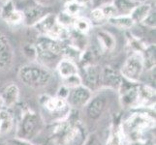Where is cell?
Here are the masks:
<instances>
[{
	"mask_svg": "<svg viewBox=\"0 0 156 145\" xmlns=\"http://www.w3.org/2000/svg\"><path fill=\"white\" fill-rule=\"evenodd\" d=\"M83 9H84V8L80 6V5H79L77 2H73V3L64 7L63 11H65L66 13L71 15L74 18H78V17H80V14L82 13Z\"/></svg>",
	"mask_w": 156,
	"mask_h": 145,
	"instance_id": "31",
	"label": "cell"
},
{
	"mask_svg": "<svg viewBox=\"0 0 156 145\" xmlns=\"http://www.w3.org/2000/svg\"><path fill=\"white\" fill-rule=\"evenodd\" d=\"M93 93L87 87H85L84 85L82 84L78 87L69 90V94L66 101L72 109L80 110L83 109L87 105Z\"/></svg>",
	"mask_w": 156,
	"mask_h": 145,
	"instance_id": "12",
	"label": "cell"
},
{
	"mask_svg": "<svg viewBox=\"0 0 156 145\" xmlns=\"http://www.w3.org/2000/svg\"><path fill=\"white\" fill-rule=\"evenodd\" d=\"M126 137L122 129V120L115 117L112 121L109 135L104 145H124Z\"/></svg>",
	"mask_w": 156,
	"mask_h": 145,
	"instance_id": "18",
	"label": "cell"
},
{
	"mask_svg": "<svg viewBox=\"0 0 156 145\" xmlns=\"http://www.w3.org/2000/svg\"><path fill=\"white\" fill-rule=\"evenodd\" d=\"M18 77L25 86L32 89H42L50 84L53 74L51 69L36 61H31L20 68Z\"/></svg>",
	"mask_w": 156,
	"mask_h": 145,
	"instance_id": "1",
	"label": "cell"
},
{
	"mask_svg": "<svg viewBox=\"0 0 156 145\" xmlns=\"http://www.w3.org/2000/svg\"><path fill=\"white\" fill-rule=\"evenodd\" d=\"M21 12L23 15V24L27 27H33L48 14L52 13L50 7L46 6L45 4L36 2L35 0H32L31 2L26 4Z\"/></svg>",
	"mask_w": 156,
	"mask_h": 145,
	"instance_id": "11",
	"label": "cell"
},
{
	"mask_svg": "<svg viewBox=\"0 0 156 145\" xmlns=\"http://www.w3.org/2000/svg\"><path fill=\"white\" fill-rule=\"evenodd\" d=\"M69 88H67L66 86H64V85H61L60 87L58 88L57 92L55 94V96L59 97V98H62V99H67L68 97V94H69Z\"/></svg>",
	"mask_w": 156,
	"mask_h": 145,
	"instance_id": "38",
	"label": "cell"
},
{
	"mask_svg": "<svg viewBox=\"0 0 156 145\" xmlns=\"http://www.w3.org/2000/svg\"><path fill=\"white\" fill-rule=\"evenodd\" d=\"M114 5L115 9L116 10L117 15L119 16H129L139 2L134 1V0H114L112 2Z\"/></svg>",
	"mask_w": 156,
	"mask_h": 145,
	"instance_id": "25",
	"label": "cell"
},
{
	"mask_svg": "<svg viewBox=\"0 0 156 145\" xmlns=\"http://www.w3.org/2000/svg\"><path fill=\"white\" fill-rule=\"evenodd\" d=\"M114 0H92V8L102 7L104 5L111 4Z\"/></svg>",
	"mask_w": 156,
	"mask_h": 145,
	"instance_id": "39",
	"label": "cell"
},
{
	"mask_svg": "<svg viewBox=\"0 0 156 145\" xmlns=\"http://www.w3.org/2000/svg\"><path fill=\"white\" fill-rule=\"evenodd\" d=\"M115 91L100 89L93 93L92 97L83 107V114L88 122L95 123L99 121L108 110L110 105V94Z\"/></svg>",
	"mask_w": 156,
	"mask_h": 145,
	"instance_id": "6",
	"label": "cell"
},
{
	"mask_svg": "<svg viewBox=\"0 0 156 145\" xmlns=\"http://www.w3.org/2000/svg\"><path fill=\"white\" fill-rule=\"evenodd\" d=\"M0 16H1V7H0Z\"/></svg>",
	"mask_w": 156,
	"mask_h": 145,
	"instance_id": "46",
	"label": "cell"
},
{
	"mask_svg": "<svg viewBox=\"0 0 156 145\" xmlns=\"http://www.w3.org/2000/svg\"><path fill=\"white\" fill-rule=\"evenodd\" d=\"M15 127V118L9 109H0V138L9 136Z\"/></svg>",
	"mask_w": 156,
	"mask_h": 145,
	"instance_id": "20",
	"label": "cell"
},
{
	"mask_svg": "<svg viewBox=\"0 0 156 145\" xmlns=\"http://www.w3.org/2000/svg\"><path fill=\"white\" fill-rule=\"evenodd\" d=\"M32 28L35 29L38 36H45L48 38L62 42L69 39L70 29L64 28L59 24L56 19V15L53 13L48 14Z\"/></svg>",
	"mask_w": 156,
	"mask_h": 145,
	"instance_id": "7",
	"label": "cell"
},
{
	"mask_svg": "<svg viewBox=\"0 0 156 145\" xmlns=\"http://www.w3.org/2000/svg\"><path fill=\"white\" fill-rule=\"evenodd\" d=\"M75 2H77L83 8L92 7V0H75Z\"/></svg>",
	"mask_w": 156,
	"mask_h": 145,
	"instance_id": "40",
	"label": "cell"
},
{
	"mask_svg": "<svg viewBox=\"0 0 156 145\" xmlns=\"http://www.w3.org/2000/svg\"><path fill=\"white\" fill-rule=\"evenodd\" d=\"M92 27L93 26L91 24V21L89 20L88 18L80 16V17L75 19L72 29L83 35H88Z\"/></svg>",
	"mask_w": 156,
	"mask_h": 145,
	"instance_id": "27",
	"label": "cell"
},
{
	"mask_svg": "<svg viewBox=\"0 0 156 145\" xmlns=\"http://www.w3.org/2000/svg\"><path fill=\"white\" fill-rule=\"evenodd\" d=\"M126 36V47L131 53H142L147 45L144 43L141 38L138 36H135L131 32L127 31L125 33Z\"/></svg>",
	"mask_w": 156,
	"mask_h": 145,
	"instance_id": "24",
	"label": "cell"
},
{
	"mask_svg": "<svg viewBox=\"0 0 156 145\" xmlns=\"http://www.w3.org/2000/svg\"><path fill=\"white\" fill-rule=\"evenodd\" d=\"M64 41H57L45 36H38L34 42L36 50V62L45 67L52 69L62 58Z\"/></svg>",
	"mask_w": 156,
	"mask_h": 145,
	"instance_id": "3",
	"label": "cell"
},
{
	"mask_svg": "<svg viewBox=\"0 0 156 145\" xmlns=\"http://www.w3.org/2000/svg\"><path fill=\"white\" fill-rule=\"evenodd\" d=\"M142 24L144 26H146V27L149 28V29L155 30V27H156V14H155L154 10H152L151 12L147 15V17L144 19Z\"/></svg>",
	"mask_w": 156,
	"mask_h": 145,
	"instance_id": "33",
	"label": "cell"
},
{
	"mask_svg": "<svg viewBox=\"0 0 156 145\" xmlns=\"http://www.w3.org/2000/svg\"><path fill=\"white\" fill-rule=\"evenodd\" d=\"M144 69L146 72H152L156 66V55H155V44H148L141 53Z\"/></svg>",
	"mask_w": 156,
	"mask_h": 145,
	"instance_id": "22",
	"label": "cell"
},
{
	"mask_svg": "<svg viewBox=\"0 0 156 145\" xmlns=\"http://www.w3.org/2000/svg\"><path fill=\"white\" fill-rule=\"evenodd\" d=\"M154 106H155V88L150 84L140 82L138 109H153Z\"/></svg>",
	"mask_w": 156,
	"mask_h": 145,
	"instance_id": "16",
	"label": "cell"
},
{
	"mask_svg": "<svg viewBox=\"0 0 156 145\" xmlns=\"http://www.w3.org/2000/svg\"><path fill=\"white\" fill-rule=\"evenodd\" d=\"M46 123L40 113L32 109H25L18 122L16 137L31 141L44 130Z\"/></svg>",
	"mask_w": 156,
	"mask_h": 145,
	"instance_id": "4",
	"label": "cell"
},
{
	"mask_svg": "<svg viewBox=\"0 0 156 145\" xmlns=\"http://www.w3.org/2000/svg\"><path fill=\"white\" fill-rule=\"evenodd\" d=\"M60 1H61V3L63 4V6L65 7V6H67V5H69V4H71V3L75 2V0H60Z\"/></svg>",
	"mask_w": 156,
	"mask_h": 145,
	"instance_id": "41",
	"label": "cell"
},
{
	"mask_svg": "<svg viewBox=\"0 0 156 145\" xmlns=\"http://www.w3.org/2000/svg\"><path fill=\"white\" fill-rule=\"evenodd\" d=\"M0 97L3 102L4 109H11L17 105L20 98V91L17 84L11 82L0 90Z\"/></svg>",
	"mask_w": 156,
	"mask_h": 145,
	"instance_id": "17",
	"label": "cell"
},
{
	"mask_svg": "<svg viewBox=\"0 0 156 145\" xmlns=\"http://www.w3.org/2000/svg\"><path fill=\"white\" fill-rule=\"evenodd\" d=\"M82 145H104L101 141V138L97 133H90L87 135Z\"/></svg>",
	"mask_w": 156,
	"mask_h": 145,
	"instance_id": "32",
	"label": "cell"
},
{
	"mask_svg": "<svg viewBox=\"0 0 156 145\" xmlns=\"http://www.w3.org/2000/svg\"><path fill=\"white\" fill-rule=\"evenodd\" d=\"M155 128V115L147 111H135L122 121V129L126 139L136 140L144 138L146 133Z\"/></svg>",
	"mask_w": 156,
	"mask_h": 145,
	"instance_id": "2",
	"label": "cell"
},
{
	"mask_svg": "<svg viewBox=\"0 0 156 145\" xmlns=\"http://www.w3.org/2000/svg\"><path fill=\"white\" fill-rule=\"evenodd\" d=\"M23 50L24 55L27 58H29L31 61L36 60V50H35L34 43L33 44H26L25 46H23Z\"/></svg>",
	"mask_w": 156,
	"mask_h": 145,
	"instance_id": "34",
	"label": "cell"
},
{
	"mask_svg": "<svg viewBox=\"0 0 156 145\" xmlns=\"http://www.w3.org/2000/svg\"><path fill=\"white\" fill-rule=\"evenodd\" d=\"M134 1L139 2V3H144V2H147V0H134Z\"/></svg>",
	"mask_w": 156,
	"mask_h": 145,
	"instance_id": "43",
	"label": "cell"
},
{
	"mask_svg": "<svg viewBox=\"0 0 156 145\" xmlns=\"http://www.w3.org/2000/svg\"><path fill=\"white\" fill-rule=\"evenodd\" d=\"M101 71L102 68L98 63L79 67V74L82 78L83 85L87 87L92 93L101 89Z\"/></svg>",
	"mask_w": 156,
	"mask_h": 145,
	"instance_id": "10",
	"label": "cell"
},
{
	"mask_svg": "<svg viewBox=\"0 0 156 145\" xmlns=\"http://www.w3.org/2000/svg\"><path fill=\"white\" fill-rule=\"evenodd\" d=\"M89 20L91 21L92 26H101L108 22V19L106 18L105 14L103 13L101 7L92 8L91 12L89 14Z\"/></svg>",
	"mask_w": 156,
	"mask_h": 145,
	"instance_id": "28",
	"label": "cell"
},
{
	"mask_svg": "<svg viewBox=\"0 0 156 145\" xmlns=\"http://www.w3.org/2000/svg\"><path fill=\"white\" fill-rule=\"evenodd\" d=\"M3 102H2V99H1V97H0V109H3Z\"/></svg>",
	"mask_w": 156,
	"mask_h": 145,
	"instance_id": "42",
	"label": "cell"
},
{
	"mask_svg": "<svg viewBox=\"0 0 156 145\" xmlns=\"http://www.w3.org/2000/svg\"><path fill=\"white\" fill-rule=\"evenodd\" d=\"M111 25L115 26V27H117L122 30H129L131 29L134 25H135V22L132 20V19L130 18V16H119L117 15L115 17L110 19L108 20Z\"/></svg>",
	"mask_w": 156,
	"mask_h": 145,
	"instance_id": "26",
	"label": "cell"
},
{
	"mask_svg": "<svg viewBox=\"0 0 156 145\" xmlns=\"http://www.w3.org/2000/svg\"><path fill=\"white\" fill-rule=\"evenodd\" d=\"M122 76L118 70L111 66H105L101 71V89L117 91L122 81Z\"/></svg>",
	"mask_w": 156,
	"mask_h": 145,
	"instance_id": "13",
	"label": "cell"
},
{
	"mask_svg": "<svg viewBox=\"0 0 156 145\" xmlns=\"http://www.w3.org/2000/svg\"><path fill=\"white\" fill-rule=\"evenodd\" d=\"M129 145H154L153 141L147 138H142V139H136V140L129 141Z\"/></svg>",
	"mask_w": 156,
	"mask_h": 145,
	"instance_id": "37",
	"label": "cell"
},
{
	"mask_svg": "<svg viewBox=\"0 0 156 145\" xmlns=\"http://www.w3.org/2000/svg\"><path fill=\"white\" fill-rule=\"evenodd\" d=\"M10 145H34L31 141L25 140V139H21L19 137H13L11 138L10 140L8 141Z\"/></svg>",
	"mask_w": 156,
	"mask_h": 145,
	"instance_id": "36",
	"label": "cell"
},
{
	"mask_svg": "<svg viewBox=\"0 0 156 145\" xmlns=\"http://www.w3.org/2000/svg\"><path fill=\"white\" fill-rule=\"evenodd\" d=\"M153 10L151 4L149 3H140L139 5L133 9V11L131 12V14L129 15L130 18L132 19V20L136 23L142 24V22L144 21V19L147 17V15L151 12Z\"/></svg>",
	"mask_w": 156,
	"mask_h": 145,
	"instance_id": "23",
	"label": "cell"
},
{
	"mask_svg": "<svg viewBox=\"0 0 156 145\" xmlns=\"http://www.w3.org/2000/svg\"><path fill=\"white\" fill-rule=\"evenodd\" d=\"M82 84H83V82H82V78H80V74H75V76H73V77H70V78H66V79L62 80V85L66 86L69 89L78 87V86H80V85H82Z\"/></svg>",
	"mask_w": 156,
	"mask_h": 145,
	"instance_id": "30",
	"label": "cell"
},
{
	"mask_svg": "<svg viewBox=\"0 0 156 145\" xmlns=\"http://www.w3.org/2000/svg\"><path fill=\"white\" fill-rule=\"evenodd\" d=\"M75 19L76 18L72 17L71 15L66 13L65 11H62V12H60L58 15H56L57 22L61 26H63L64 28H67V29H72Z\"/></svg>",
	"mask_w": 156,
	"mask_h": 145,
	"instance_id": "29",
	"label": "cell"
},
{
	"mask_svg": "<svg viewBox=\"0 0 156 145\" xmlns=\"http://www.w3.org/2000/svg\"><path fill=\"white\" fill-rule=\"evenodd\" d=\"M40 105L48 117H50V122L55 123L63 121L68 118L72 109L69 106L65 99L59 98L57 96L42 95L39 99Z\"/></svg>",
	"mask_w": 156,
	"mask_h": 145,
	"instance_id": "5",
	"label": "cell"
},
{
	"mask_svg": "<svg viewBox=\"0 0 156 145\" xmlns=\"http://www.w3.org/2000/svg\"><path fill=\"white\" fill-rule=\"evenodd\" d=\"M0 18L11 26H17L23 23V15L20 10L16 8L14 1H9L3 4L1 7V16Z\"/></svg>",
	"mask_w": 156,
	"mask_h": 145,
	"instance_id": "15",
	"label": "cell"
},
{
	"mask_svg": "<svg viewBox=\"0 0 156 145\" xmlns=\"http://www.w3.org/2000/svg\"><path fill=\"white\" fill-rule=\"evenodd\" d=\"M119 72L123 78L130 81L141 82L140 79L144 72L141 53H131L123 63Z\"/></svg>",
	"mask_w": 156,
	"mask_h": 145,
	"instance_id": "9",
	"label": "cell"
},
{
	"mask_svg": "<svg viewBox=\"0 0 156 145\" xmlns=\"http://www.w3.org/2000/svg\"><path fill=\"white\" fill-rule=\"evenodd\" d=\"M55 70L58 76L60 77L61 80H64L70 77H73L75 74H79L78 64L65 58H61L59 60L55 67Z\"/></svg>",
	"mask_w": 156,
	"mask_h": 145,
	"instance_id": "21",
	"label": "cell"
},
{
	"mask_svg": "<svg viewBox=\"0 0 156 145\" xmlns=\"http://www.w3.org/2000/svg\"><path fill=\"white\" fill-rule=\"evenodd\" d=\"M96 39H97L98 45L103 52H112L115 50L116 47V40L111 32L99 29L96 32Z\"/></svg>",
	"mask_w": 156,
	"mask_h": 145,
	"instance_id": "19",
	"label": "cell"
},
{
	"mask_svg": "<svg viewBox=\"0 0 156 145\" xmlns=\"http://www.w3.org/2000/svg\"><path fill=\"white\" fill-rule=\"evenodd\" d=\"M15 52L6 34L0 31V70L7 71L13 66Z\"/></svg>",
	"mask_w": 156,
	"mask_h": 145,
	"instance_id": "14",
	"label": "cell"
},
{
	"mask_svg": "<svg viewBox=\"0 0 156 145\" xmlns=\"http://www.w3.org/2000/svg\"><path fill=\"white\" fill-rule=\"evenodd\" d=\"M35 1L38 3H41V4H44V1H46V0H35Z\"/></svg>",
	"mask_w": 156,
	"mask_h": 145,
	"instance_id": "45",
	"label": "cell"
},
{
	"mask_svg": "<svg viewBox=\"0 0 156 145\" xmlns=\"http://www.w3.org/2000/svg\"><path fill=\"white\" fill-rule=\"evenodd\" d=\"M9 1H12V0H0V2H1L2 4H5V3H7Z\"/></svg>",
	"mask_w": 156,
	"mask_h": 145,
	"instance_id": "44",
	"label": "cell"
},
{
	"mask_svg": "<svg viewBox=\"0 0 156 145\" xmlns=\"http://www.w3.org/2000/svg\"><path fill=\"white\" fill-rule=\"evenodd\" d=\"M123 78V77H122ZM139 83L130 81L123 78L120 86L116 91L118 100L122 107L138 109L139 106Z\"/></svg>",
	"mask_w": 156,
	"mask_h": 145,
	"instance_id": "8",
	"label": "cell"
},
{
	"mask_svg": "<svg viewBox=\"0 0 156 145\" xmlns=\"http://www.w3.org/2000/svg\"><path fill=\"white\" fill-rule=\"evenodd\" d=\"M102 11H103V13L105 14L107 19L109 20L110 19L115 17V16H117V13H116V10L115 9L114 5H112V3L111 4H107V5H104V6L101 7Z\"/></svg>",
	"mask_w": 156,
	"mask_h": 145,
	"instance_id": "35",
	"label": "cell"
}]
</instances>
